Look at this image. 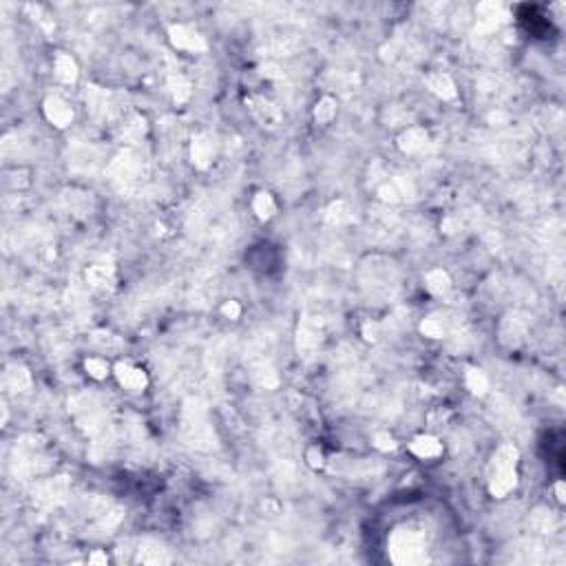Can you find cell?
<instances>
[{"label":"cell","instance_id":"cell-1","mask_svg":"<svg viewBox=\"0 0 566 566\" xmlns=\"http://www.w3.org/2000/svg\"><path fill=\"white\" fill-rule=\"evenodd\" d=\"M360 286L369 299L390 301L399 292V270L385 257H369L360 266Z\"/></svg>","mask_w":566,"mask_h":566},{"label":"cell","instance_id":"cell-2","mask_svg":"<svg viewBox=\"0 0 566 566\" xmlns=\"http://www.w3.org/2000/svg\"><path fill=\"white\" fill-rule=\"evenodd\" d=\"M427 536L423 529L399 527L387 540L390 560L401 566H416L427 560Z\"/></svg>","mask_w":566,"mask_h":566},{"label":"cell","instance_id":"cell-3","mask_svg":"<svg viewBox=\"0 0 566 566\" xmlns=\"http://www.w3.org/2000/svg\"><path fill=\"white\" fill-rule=\"evenodd\" d=\"M182 434L186 443L197 451H212L217 447V436L206 418V405L197 399H188L182 412Z\"/></svg>","mask_w":566,"mask_h":566},{"label":"cell","instance_id":"cell-4","mask_svg":"<svg viewBox=\"0 0 566 566\" xmlns=\"http://www.w3.org/2000/svg\"><path fill=\"white\" fill-rule=\"evenodd\" d=\"M518 449L513 445H502L495 451L491 462H489V491L495 497H504L511 493L518 484Z\"/></svg>","mask_w":566,"mask_h":566},{"label":"cell","instance_id":"cell-5","mask_svg":"<svg viewBox=\"0 0 566 566\" xmlns=\"http://www.w3.org/2000/svg\"><path fill=\"white\" fill-rule=\"evenodd\" d=\"M107 171L113 184H118L120 188H131L138 184L140 177L144 175V157L133 149L120 151L109 162Z\"/></svg>","mask_w":566,"mask_h":566},{"label":"cell","instance_id":"cell-6","mask_svg":"<svg viewBox=\"0 0 566 566\" xmlns=\"http://www.w3.org/2000/svg\"><path fill=\"white\" fill-rule=\"evenodd\" d=\"M84 100H86V109L91 113L93 120L107 122L111 118H116L120 113V95L107 91V89H100L95 84H89L84 91Z\"/></svg>","mask_w":566,"mask_h":566},{"label":"cell","instance_id":"cell-7","mask_svg":"<svg viewBox=\"0 0 566 566\" xmlns=\"http://www.w3.org/2000/svg\"><path fill=\"white\" fill-rule=\"evenodd\" d=\"M325 336V319L316 312H303L297 330L299 352H314Z\"/></svg>","mask_w":566,"mask_h":566},{"label":"cell","instance_id":"cell-8","mask_svg":"<svg viewBox=\"0 0 566 566\" xmlns=\"http://www.w3.org/2000/svg\"><path fill=\"white\" fill-rule=\"evenodd\" d=\"M529 327H531V321H529L527 312H520V310L509 312L500 321V327H497L500 343L506 345V347H518L527 338Z\"/></svg>","mask_w":566,"mask_h":566},{"label":"cell","instance_id":"cell-9","mask_svg":"<svg viewBox=\"0 0 566 566\" xmlns=\"http://www.w3.org/2000/svg\"><path fill=\"white\" fill-rule=\"evenodd\" d=\"M66 493H69V478L66 475H58V478L42 480L31 489V500L38 506H55L62 502Z\"/></svg>","mask_w":566,"mask_h":566},{"label":"cell","instance_id":"cell-10","mask_svg":"<svg viewBox=\"0 0 566 566\" xmlns=\"http://www.w3.org/2000/svg\"><path fill=\"white\" fill-rule=\"evenodd\" d=\"M168 38H171L173 47L179 51H188V53H201L208 49L206 38L197 33L195 29H190L186 25H173L168 29Z\"/></svg>","mask_w":566,"mask_h":566},{"label":"cell","instance_id":"cell-11","mask_svg":"<svg viewBox=\"0 0 566 566\" xmlns=\"http://www.w3.org/2000/svg\"><path fill=\"white\" fill-rule=\"evenodd\" d=\"M246 104H248V109H250L253 118L262 124V127L273 129V127H277V124H281V120H283L281 109L275 104L273 100H268L264 95H250L246 100Z\"/></svg>","mask_w":566,"mask_h":566},{"label":"cell","instance_id":"cell-12","mask_svg":"<svg viewBox=\"0 0 566 566\" xmlns=\"http://www.w3.org/2000/svg\"><path fill=\"white\" fill-rule=\"evenodd\" d=\"M378 195L385 203H401L407 199H414L416 186L407 175H396L387 179V182H383V186L378 188Z\"/></svg>","mask_w":566,"mask_h":566},{"label":"cell","instance_id":"cell-13","mask_svg":"<svg viewBox=\"0 0 566 566\" xmlns=\"http://www.w3.org/2000/svg\"><path fill=\"white\" fill-rule=\"evenodd\" d=\"M475 93L486 104H500V102L509 95V84L495 73H484L480 80L475 82Z\"/></svg>","mask_w":566,"mask_h":566},{"label":"cell","instance_id":"cell-14","mask_svg":"<svg viewBox=\"0 0 566 566\" xmlns=\"http://www.w3.org/2000/svg\"><path fill=\"white\" fill-rule=\"evenodd\" d=\"M86 283H89V288L100 290V292L113 288V283H116V266H113V262L109 257H102V259H98V262H93L91 266H89Z\"/></svg>","mask_w":566,"mask_h":566},{"label":"cell","instance_id":"cell-15","mask_svg":"<svg viewBox=\"0 0 566 566\" xmlns=\"http://www.w3.org/2000/svg\"><path fill=\"white\" fill-rule=\"evenodd\" d=\"M369 232L376 237V239L387 241L399 232V219L390 214L387 210L374 208V212H369Z\"/></svg>","mask_w":566,"mask_h":566},{"label":"cell","instance_id":"cell-16","mask_svg":"<svg viewBox=\"0 0 566 566\" xmlns=\"http://www.w3.org/2000/svg\"><path fill=\"white\" fill-rule=\"evenodd\" d=\"M42 109H44V118H47L53 127H58V129L69 127V124L73 122V109L58 95H51V98L44 100Z\"/></svg>","mask_w":566,"mask_h":566},{"label":"cell","instance_id":"cell-17","mask_svg":"<svg viewBox=\"0 0 566 566\" xmlns=\"http://www.w3.org/2000/svg\"><path fill=\"white\" fill-rule=\"evenodd\" d=\"M214 157V138L208 133H199L190 144V160L197 168H208Z\"/></svg>","mask_w":566,"mask_h":566},{"label":"cell","instance_id":"cell-18","mask_svg":"<svg viewBox=\"0 0 566 566\" xmlns=\"http://www.w3.org/2000/svg\"><path fill=\"white\" fill-rule=\"evenodd\" d=\"M60 203L64 206V210L69 214H75V217H84V214L91 212L93 208V199L89 192L84 190H77V188H71V190H64L60 195Z\"/></svg>","mask_w":566,"mask_h":566},{"label":"cell","instance_id":"cell-19","mask_svg":"<svg viewBox=\"0 0 566 566\" xmlns=\"http://www.w3.org/2000/svg\"><path fill=\"white\" fill-rule=\"evenodd\" d=\"M69 164L73 171L89 173L100 164V153H98V149H93V146H89V144H77L69 155Z\"/></svg>","mask_w":566,"mask_h":566},{"label":"cell","instance_id":"cell-20","mask_svg":"<svg viewBox=\"0 0 566 566\" xmlns=\"http://www.w3.org/2000/svg\"><path fill=\"white\" fill-rule=\"evenodd\" d=\"M429 142V133L423 129V127H410L407 131L401 133L399 138V149L407 155H414V153H421L425 151V146Z\"/></svg>","mask_w":566,"mask_h":566},{"label":"cell","instance_id":"cell-21","mask_svg":"<svg viewBox=\"0 0 566 566\" xmlns=\"http://www.w3.org/2000/svg\"><path fill=\"white\" fill-rule=\"evenodd\" d=\"M135 562L140 564H168L171 562V556H168V551L160 545V542L155 540H144L140 549H138V556H135Z\"/></svg>","mask_w":566,"mask_h":566},{"label":"cell","instance_id":"cell-22","mask_svg":"<svg viewBox=\"0 0 566 566\" xmlns=\"http://www.w3.org/2000/svg\"><path fill=\"white\" fill-rule=\"evenodd\" d=\"M31 374L25 365H18V363H11L7 365L5 369V387L9 392H16V394H22V392H29L31 390Z\"/></svg>","mask_w":566,"mask_h":566},{"label":"cell","instance_id":"cell-23","mask_svg":"<svg viewBox=\"0 0 566 566\" xmlns=\"http://www.w3.org/2000/svg\"><path fill=\"white\" fill-rule=\"evenodd\" d=\"M116 376H118L120 385H124V387L131 392H142L146 387V383H149V378H146V374L140 367H133L129 363H118Z\"/></svg>","mask_w":566,"mask_h":566},{"label":"cell","instance_id":"cell-24","mask_svg":"<svg viewBox=\"0 0 566 566\" xmlns=\"http://www.w3.org/2000/svg\"><path fill=\"white\" fill-rule=\"evenodd\" d=\"M427 86H429V91L436 93L438 98H443V100H454L456 98V84H454V80H451L449 73H443V71L429 73L427 75Z\"/></svg>","mask_w":566,"mask_h":566},{"label":"cell","instance_id":"cell-25","mask_svg":"<svg viewBox=\"0 0 566 566\" xmlns=\"http://www.w3.org/2000/svg\"><path fill=\"white\" fill-rule=\"evenodd\" d=\"M53 73L60 82L73 84L77 80V64L69 53H58L53 62Z\"/></svg>","mask_w":566,"mask_h":566},{"label":"cell","instance_id":"cell-26","mask_svg":"<svg viewBox=\"0 0 566 566\" xmlns=\"http://www.w3.org/2000/svg\"><path fill=\"white\" fill-rule=\"evenodd\" d=\"M352 219H354L352 208H349L347 201H343V199H336L325 208V221L330 226H336V228L352 223Z\"/></svg>","mask_w":566,"mask_h":566},{"label":"cell","instance_id":"cell-27","mask_svg":"<svg viewBox=\"0 0 566 566\" xmlns=\"http://www.w3.org/2000/svg\"><path fill=\"white\" fill-rule=\"evenodd\" d=\"M410 451L418 458L429 460V458H438L440 454H443V445H440L434 436H418L410 445Z\"/></svg>","mask_w":566,"mask_h":566},{"label":"cell","instance_id":"cell-28","mask_svg":"<svg viewBox=\"0 0 566 566\" xmlns=\"http://www.w3.org/2000/svg\"><path fill=\"white\" fill-rule=\"evenodd\" d=\"M562 230H564V223H562V219H558V217H551V219L540 221V223L536 226L533 235H536V239H538L540 244H549V246H551V244L556 241V239H560Z\"/></svg>","mask_w":566,"mask_h":566},{"label":"cell","instance_id":"cell-29","mask_svg":"<svg viewBox=\"0 0 566 566\" xmlns=\"http://www.w3.org/2000/svg\"><path fill=\"white\" fill-rule=\"evenodd\" d=\"M425 283H427V290L432 294H436V297H445V294L451 290V277L445 273L443 268L429 270L427 277H425Z\"/></svg>","mask_w":566,"mask_h":566},{"label":"cell","instance_id":"cell-30","mask_svg":"<svg viewBox=\"0 0 566 566\" xmlns=\"http://www.w3.org/2000/svg\"><path fill=\"white\" fill-rule=\"evenodd\" d=\"M421 332L429 338H443L445 334L451 332V325H449V319L443 314H432L427 316V319L421 323Z\"/></svg>","mask_w":566,"mask_h":566},{"label":"cell","instance_id":"cell-31","mask_svg":"<svg viewBox=\"0 0 566 566\" xmlns=\"http://www.w3.org/2000/svg\"><path fill=\"white\" fill-rule=\"evenodd\" d=\"M253 378L259 387H264V390H275L279 385V376H277L275 367L266 363V360H262V363H257L253 367Z\"/></svg>","mask_w":566,"mask_h":566},{"label":"cell","instance_id":"cell-32","mask_svg":"<svg viewBox=\"0 0 566 566\" xmlns=\"http://www.w3.org/2000/svg\"><path fill=\"white\" fill-rule=\"evenodd\" d=\"M558 527V520L553 515V511H547V509H538V511L531 515V529L540 536H549L553 533Z\"/></svg>","mask_w":566,"mask_h":566},{"label":"cell","instance_id":"cell-33","mask_svg":"<svg viewBox=\"0 0 566 566\" xmlns=\"http://www.w3.org/2000/svg\"><path fill=\"white\" fill-rule=\"evenodd\" d=\"M168 89H171V93H173L177 104H184V102L192 93V86L188 82V77L182 75V73H171V75H168Z\"/></svg>","mask_w":566,"mask_h":566},{"label":"cell","instance_id":"cell-34","mask_svg":"<svg viewBox=\"0 0 566 566\" xmlns=\"http://www.w3.org/2000/svg\"><path fill=\"white\" fill-rule=\"evenodd\" d=\"M253 210L257 212L259 219H270L277 212V201L270 192L262 190V192H257L253 199Z\"/></svg>","mask_w":566,"mask_h":566},{"label":"cell","instance_id":"cell-35","mask_svg":"<svg viewBox=\"0 0 566 566\" xmlns=\"http://www.w3.org/2000/svg\"><path fill=\"white\" fill-rule=\"evenodd\" d=\"M146 133V120L142 116H131L122 124V138L129 142H140Z\"/></svg>","mask_w":566,"mask_h":566},{"label":"cell","instance_id":"cell-36","mask_svg":"<svg viewBox=\"0 0 566 566\" xmlns=\"http://www.w3.org/2000/svg\"><path fill=\"white\" fill-rule=\"evenodd\" d=\"M465 381H467V387L471 390V394H475V396H484L486 392H489V376L478 367H469Z\"/></svg>","mask_w":566,"mask_h":566},{"label":"cell","instance_id":"cell-37","mask_svg":"<svg viewBox=\"0 0 566 566\" xmlns=\"http://www.w3.org/2000/svg\"><path fill=\"white\" fill-rule=\"evenodd\" d=\"M91 341H93L100 349H104V352H120V349L124 347L122 338L116 336L113 332H107V330H98V332H93Z\"/></svg>","mask_w":566,"mask_h":566},{"label":"cell","instance_id":"cell-38","mask_svg":"<svg viewBox=\"0 0 566 566\" xmlns=\"http://www.w3.org/2000/svg\"><path fill=\"white\" fill-rule=\"evenodd\" d=\"M336 116V102L330 98V95H325L321 98L319 102H316V107H314V120L319 122V124H327V122H332Z\"/></svg>","mask_w":566,"mask_h":566},{"label":"cell","instance_id":"cell-39","mask_svg":"<svg viewBox=\"0 0 566 566\" xmlns=\"http://www.w3.org/2000/svg\"><path fill=\"white\" fill-rule=\"evenodd\" d=\"M330 80L336 89H341V91H352V89L358 86V75L356 73H347V71H336L330 75Z\"/></svg>","mask_w":566,"mask_h":566},{"label":"cell","instance_id":"cell-40","mask_svg":"<svg viewBox=\"0 0 566 566\" xmlns=\"http://www.w3.org/2000/svg\"><path fill=\"white\" fill-rule=\"evenodd\" d=\"M84 369L89 372V376H93L95 381H102V378H107V374H109V363L104 358L93 356V358L84 360Z\"/></svg>","mask_w":566,"mask_h":566},{"label":"cell","instance_id":"cell-41","mask_svg":"<svg viewBox=\"0 0 566 566\" xmlns=\"http://www.w3.org/2000/svg\"><path fill=\"white\" fill-rule=\"evenodd\" d=\"M383 118H385V122H387V127H399V124H407L410 113H407L403 107H390V109H385Z\"/></svg>","mask_w":566,"mask_h":566},{"label":"cell","instance_id":"cell-42","mask_svg":"<svg viewBox=\"0 0 566 566\" xmlns=\"http://www.w3.org/2000/svg\"><path fill=\"white\" fill-rule=\"evenodd\" d=\"M545 120H542V127L545 129H549V131H556V129H560L562 127V111L558 109V107H549L547 111H545Z\"/></svg>","mask_w":566,"mask_h":566},{"label":"cell","instance_id":"cell-43","mask_svg":"<svg viewBox=\"0 0 566 566\" xmlns=\"http://www.w3.org/2000/svg\"><path fill=\"white\" fill-rule=\"evenodd\" d=\"M275 478L279 480V482H294V467L290 465L288 460H281L279 465H277V469H275Z\"/></svg>","mask_w":566,"mask_h":566},{"label":"cell","instance_id":"cell-44","mask_svg":"<svg viewBox=\"0 0 566 566\" xmlns=\"http://www.w3.org/2000/svg\"><path fill=\"white\" fill-rule=\"evenodd\" d=\"M0 149H3V155H5V157L18 153V135H16V133L5 135V138H3V144H0Z\"/></svg>","mask_w":566,"mask_h":566},{"label":"cell","instance_id":"cell-45","mask_svg":"<svg viewBox=\"0 0 566 566\" xmlns=\"http://www.w3.org/2000/svg\"><path fill=\"white\" fill-rule=\"evenodd\" d=\"M363 336L367 338V341L376 343L378 338L383 336V325H381V323H372V321H367V323L363 325Z\"/></svg>","mask_w":566,"mask_h":566},{"label":"cell","instance_id":"cell-46","mask_svg":"<svg viewBox=\"0 0 566 566\" xmlns=\"http://www.w3.org/2000/svg\"><path fill=\"white\" fill-rule=\"evenodd\" d=\"M262 75L268 77V80H281V77H283V69H281L279 64H275V62H266V64H262Z\"/></svg>","mask_w":566,"mask_h":566},{"label":"cell","instance_id":"cell-47","mask_svg":"<svg viewBox=\"0 0 566 566\" xmlns=\"http://www.w3.org/2000/svg\"><path fill=\"white\" fill-rule=\"evenodd\" d=\"M374 447L381 449V451H392V449L396 447V443H394V438H392L390 434L381 432V434L374 436Z\"/></svg>","mask_w":566,"mask_h":566},{"label":"cell","instance_id":"cell-48","mask_svg":"<svg viewBox=\"0 0 566 566\" xmlns=\"http://www.w3.org/2000/svg\"><path fill=\"white\" fill-rule=\"evenodd\" d=\"M223 316H228V319H239V314H241V305L239 301H226L223 303V308H221Z\"/></svg>","mask_w":566,"mask_h":566},{"label":"cell","instance_id":"cell-49","mask_svg":"<svg viewBox=\"0 0 566 566\" xmlns=\"http://www.w3.org/2000/svg\"><path fill=\"white\" fill-rule=\"evenodd\" d=\"M107 562H109V560H107V556H104V553H100V551H98V553H93V556L89 558V564H107Z\"/></svg>","mask_w":566,"mask_h":566},{"label":"cell","instance_id":"cell-50","mask_svg":"<svg viewBox=\"0 0 566 566\" xmlns=\"http://www.w3.org/2000/svg\"><path fill=\"white\" fill-rule=\"evenodd\" d=\"M556 493H558V500H560V502L566 500V495H564V482H562V480L556 482Z\"/></svg>","mask_w":566,"mask_h":566}]
</instances>
